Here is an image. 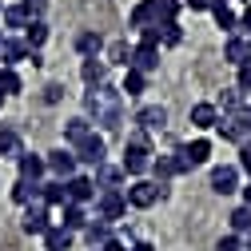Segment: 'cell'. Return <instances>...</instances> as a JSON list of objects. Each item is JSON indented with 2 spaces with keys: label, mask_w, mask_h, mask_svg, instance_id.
Segmentation results:
<instances>
[{
  "label": "cell",
  "mask_w": 251,
  "mask_h": 251,
  "mask_svg": "<svg viewBox=\"0 0 251 251\" xmlns=\"http://www.w3.org/2000/svg\"><path fill=\"white\" fill-rule=\"evenodd\" d=\"M160 40H164V24H148V28H140L136 48H160Z\"/></svg>",
  "instance_id": "f35d334b"
},
{
  "label": "cell",
  "mask_w": 251,
  "mask_h": 251,
  "mask_svg": "<svg viewBox=\"0 0 251 251\" xmlns=\"http://www.w3.org/2000/svg\"><path fill=\"white\" fill-rule=\"evenodd\" d=\"M96 251H132V247H128V243H124V239H116V235H112V239H108L104 247H96Z\"/></svg>",
  "instance_id": "c3c4849f"
},
{
  "label": "cell",
  "mask_w": 251,
  "mask_h": 251,
  "mask_svg": "<svg viewBox=\"0 0 251 251\" xmlns=\"http://www.w3.org/2000/svg\"><path fill=\"white\" fill-rule=\"evenodd\" d=\"M92 179H96L100 192H124V187H120V183H124V172H120L116 164H108V160H104L96 172H92Z\"/></svg>",
  "instance_id": "44dd1931"
},
{
  "label": "cell",
  "mask_w": 251,
  "mask_h": 251,
  "mask_svg": "<svg viewBox=\"0 0 251 251\" xmlns=\"http://www.w3.org/2000/svg\"><path fill=\"white\" fill-rule=\"evenodd\" d=\"M132 52H136V44H128L124 36L104 44V60H108V64H120V68H128V64H132Z\"/></svg>",
  "instance_id": "cb8c5ba5"
},
{
  "label": "cell",
  "mask_w": 251,
  "mask_h": 251,
  "mask_svg": "<svg viewBox=\"0 0 251 251\" xmlns=\"http://www.w3.org/2000/svg\"><path fill=\"white\" fill-rule=\"evenodd\" d=\"M192 172V164H187V155L176 148V151H168V155H155L151 160V168H148V179H155V183H168V179H176V176H187Z\"/></svg>",
  "instance_id": "3957f363"
},
{
  "label": "cell",
  "mask_w": 251,
  "mask_h": 251,
  "mask_svg": "<svg viewBox=\"0 0 251 251\" xmlns=\"http://www.w3.org/2000/svg\"><path fill=\"white\" fill-rule=\"evenodd\" d=\"M72 151H76V164H80V168H92V172H96V168L108 160V140H104L100 132H88Z\"/></svg>",
  "instance_id": "277c9868"
},
{
  "label": "cell",
  "mask_w": 251,
  "mask_h": 251,
  "mask_svg": "<svg viewBox=\"0 0 251 251\" xmlns=\"http://www.w3.org/2000/svg\"><path fill=\"white\" fill-rule=\"evenodd\" d=\"M16 179H28V183H44L48 179V164H44V155L40 151H20L16 155Z\"/></svg>",
  "instance_id": "30bf717a"
},
{
  "label": "cell",
  "mask_w": 251,
  "mask_h": 251,
  "mask_svg": "<svg viewBox=\"0 0 251 251\" xmlns=\"http://www.w3.org/2000/svg\"><path fill=\"white\" fill-rule=\"evenodd\" d=\"M132 251H155V247H151L148 239H140V243H132Z\"/></svg>",
  "instance_id": "816d5d0a"
},
{
  "label": "cell",
  "mask_w": 251,
  "mask_h": 251,
  "mask_svg": "<svg viewBox=\"0 0 251 251\" xmlns=\"http://www.w3.org/2000/svg\"><path fill=\"white\" fill-rule=\"evenodd\" d=\"M28 28V12L20 4H4V12H0V32L4 36H20Z\"/></svg>",
  "instance_id": "e0dca14e"
},
{
  "label": "cell",
  "mask_w": 251,
  "mask_h": 251,
  "mask_svg": "<svg viewBox=\"0 0 251 251\" xmlns=\"http://www.w3.org/2000/svg\"><path fill=\"white\" fill-rule=\"evenodd\" d=\"M24 92V80L16 68H0V96H20Z\"/></svg>",
  "instance_id": "d590c367"
},
{
  "label": "cell",
  "mask_w": 251,
  "mask_h": 251,
  "mask_svg": "<svg viewBox=\"0 0 251 251\" xmlns=\"http://www.w3.org/2000/svg\"><path fill=\"white\" fill-rule=\"evenodd\" d=\"M84 116L104 132H120V124H124V92L108 88V84L88 88L84 92Z\"/></svg>",
  "instance_id": "6da1fadb"
},
{
  "label": "cell",
  "mask_w": 251,
  "mask_h": 251,
  "mask_svg": "<svg viewBox=\"0 0 251 251\" xmlns=\"http://www.w3.org/2000/svg\"><path fill=\"white\" fill-rule=\"evenodd\" d=\"M136 128L140 132H164L168 128V108L164 104H144V108H136Z\"/></svg>",
  "instance_id": "4fadbf2b"
},
{
  "label": "cell",
  "mask_w": 251,
  "mask_h": 251,
  "mask_svg": "<svg viewBox=\"0 0 251 251\" xmlns=\"http://www.w3.org/2000/svg\"><path fill=\"white\" fill-rule=\"evenodd\" d=\"M183 44V28H179V20L176 24H164V40H160V48H179Z\"/></svg>",
  "instance_id": "ab89813d"
},
{
  "label": "cell",
  "mask_w": 251,
  "mask_h": 251,
  "mask_svg": "<svg viewBox=\"0 0 251 251\" xmlns=\"http://www.w3.org/2000/svg\"><path fill=\"white\" fill-rule=\"evenodd\" d=\"M243 251H251V231H247V235H243Z\"/></svg>",
  "instance_id": "f5cc1de1"
},
{
  "label": "cell",
  "mask_w": 251,
  "mask_h": 251,
  "mask_svg": "<svg viewBox=\"0 0 251 251\" xmlns=\"http://www.w3.org/2000/svg\"><path fill=\"white\" fill-rule=\"evenodd\" d=\"M40 239H44V251H68V247L76 243V235H72L68 227H60V224H52Z\"/></svg>",
  "instance_id": "484cf974"
},
{
  "label": "cell",
  "mask_w": 251,
  "mask_h": 251,
  "mask_svg": "<svg viewBox=\"0 0 251 251\" xmlns=\"http://www.w3.org/2000/svg\"><path fill=\"white\" fill-rule=\"evenodd\" d=\"M20 8L28 12V20H44V0H20Z\"/></svg>",
  "instance_id": "7bdbcfd3"
},
{
  "label": "cell",
  "mask_w": 251,
  "mask_h": 251,
  "mask_svg": "<svg viewBox=\"0 0 251 251\" xmlns=\"http://www.w3.org/2000/svg\"><path fill=\"white\" fill-rule=\"evenodd\" d=\"M219 112H239L243 104H247V96H243V92L239 88H224V92H219V100H211Z\"/></svg>",
  "instance_id": "836d02e7"
},
{
  "label": "cell",
  "mask_w": 251,
  "mask_h": 251,
  "mask_svg": "<svg viewBox=\"0 0 251 251\" xmlns=\"http://www.w3.org/2000/svg\"><path fill=\"white\" fill-rule=\"evenodd\" d=\"M112 235H116V231H112L108 224H100V219H92V224L84 227V243H88L92 251H96V247H104V243H108Z\"/></svg>",
  "instance_id": "d6a6232c"
},
{
  "label": "cell",
  "mask_w": 251,
  "mask_h": 251,
  "mask_svg": "<svg viewBox=\"0 0 251 251\" xmlns=\"http://www.w3.org/2000/svg\"><path fill=\"white\" fill-rule=\"evenodd\" d=\"M239 4H247V0H239Z\"/></svg>",
  "instance_id": "11a10c76"
},
{
  "label": "cell",
  "mask_w": 251,
  "mask_h": 251,
  "mask_svg": "<svg viewBox=\"0 0 251 251\" xmlns=\"http://www.w3.org/2000/svg\"><path fill=\"white\" fill-rule=\"evenodd\" d=\"M235 168L251 176V140H243V144H239V164H235Z\"/></svg>",
  "instance_id": "ee69618b"
},
{
  "label": "cell",
  "mask_w": 251,
  "mask_h": 251,
  "mask_svg": "<svg viewBox=\"0 0 251 251\" xmlns=\"http://www.w3.org/2000/svg\"><path fill=\"white\" fill-rule=\"evenodd\" d=\"M187 124H192L196 132H215V124H219V108L211 100H200L192 104V112H187Z\"/></svg>",
  "instance_id": "5bb4252c"
},
{
  "label": "cell",
  "mask_w": 251,
  "mask_h": 251,
  "mask_svg": "<svg viewBox=\"0 0 251 251\" xmlns=\"http://www.w3.org/2000/svg\"><path fill=\"white\" fill-rule=\"evenodd\" d=\"M227 224H231V235H247V231H251V207H247V203L231 207V215H227Z\"/></svg>",
  "instance_id": "e575fe53"
},
{
  "label": "cell",
  "mask_w": 251,
  "mask_h": 251,
  "mask_svg": "<svg viewBox=\"0 0 251 251\" xmlns=\"http://www.w3.org/2000/svg\"><path fill=\"white\" fill-rule=\"evenodd\" d=\"M0 40H4V32H0Z\"/></svg>",
  "instance_id": "6f0895ef"
},
{
  "label": "cell",
  "mask_w": 251,
  "mask_h": 251,
  "mask_svg": "<svg viewBox=\"0 0 251 251\" xmlns=\"http://www.w3.org/2000/svg\"><path fill=\"white\" fill-rule=\"evenodd\" d=\"M40 203H44V207H64V203H68L64 179H44V183H40Z\"/></svg>",
  "instance_id": "83f0119b"
},
{
  "label": "cell",
  "mask_w": 251,
  "mask_h": 251,
  "mask_svg": "<svg viewBox=\"0 0 251 251\" xmlns=\"http://www.w3.org/2000/svg\"><path fill=\"white\" fill-rule=\"evenodd\" d=\"M48 36H52V32H48V24H44V20H28V28L20 32V40L28 44V52H40V48L48 44Z\"/></svg>",
  "instance_id": "d4e9b609"
},
{
  "label": "cell",
  "mask_w": 251,
  "mask_h": 251,
  "mask_svg": "<svg viewBox=\"0 0 251 251\" xmlns=\"http://www.w3.org/2000/svg\"><path fill=\"white\" fill-rule=\"evenodd\" d=\"M235 88L243 92V96H251V60L235 68Z\"/></svg>",
  "instance_id": "60d3db41"
},
{
  "label": "cell",
  "mask_w": 251,
  "mask_h": 251,
  "mask_svg": "<svg viewBox=\"0 0 251 251\" xmlns=\"http://www.w3.org/2000/svg\"><path fill=\"white\" fill-rule=\"evenodd\" d=\"M96 219L108 227H116L120 219H128V200H124V192H100L96 196Z\"/></svg>",
  "instance_id": "5b68a950"
},
{
  "label": "cell",
  "mask_w": 251,
  "mask_h": 251,
  "mask_svg": "<svg viewBox=\"0 0 251 251\" xmlns=\"http://www.w3.org/2000/svg\"><path fill=\"white\" fill-rule=\"evenodd\" d=\"M239 116H243V124H247V132H251V100H247V104L239 108Z\"/></svg>",
  "instance_id": "681fc988"
},
{
  "label": "cell",
  "mask_w": 251,
  "mask_h": 251,
  "mask_svg": "<svg viewBox=\"0 0 251 251\" xmlns=\"http://www.w3.org/2000/svg\"><path fill=\"white\" fill-rule=\"evenodd\" d=\"M60 96H64V88H60V84H48L44 88V104H56Z\"/></svg>",
  "instance_id": "7dc6e473"
},
{
  "label": "cell",
  "mask_w": 251,
  "mask_h": 251,
  "mask_svg": "<svg viewBox=\"0 0 251 251\" xmlns=\"http://www.w3.org/2000/svg\"><path fill=\"white\" fill-rule=\"evenodd\" d=\"M215 251H243V235H231V231L219 235L215 239Z\"/></svg>",
  "instance_id": "b9f144b4"
},
{
  "label": "cell",
  "mask_w": 251,
  "mask_h": 251,
  "mask_svg": "<svg viewBox=\"0 0 251 251\" xmlns=\"http://www.w3.org/2000/svg\"><path fill=\"white\" fill-rule=\"evenodd\" d=\"M4 100H8V96H0V112H4Z\"/></svg>",
  "instance_id": "db71d44e"
},
{
  "label": "cell",
  "mask_w": 251,
  "mask_h": 251,
  "mask_svg": "<svg viewBox=\"0 0 251 251\" xmlns=\"http://www.w3.org/2000/svg\"><path fill=\"white\" fill-rule=\"evenodd\" d=\"M88 224H92V219H88V207L84 203H64V207H60V227H68L72 235L84 231Z\"/></svg>",
  "instance_id": "d6986e66"
},
{
  "label": "cell",
  "mask_w": 251,
  "mask_h": 251,
  "mask_svg": "<svg viewBox=\"0 0 251 251\" xmlns=\"http://www.w3.org/2000/svg\"><path fill=\"white\" fill-rule=\"evenodd\" d=\"M0 12H4V4H0Z\"/></svg>",
  "instance_id": "9f6ffc18"
},
{
  "label": "cell",
  "mask_w": 251,
  "mask_h": 251,
  "mask_svg": "<svg viewBox=\"0 0 251 251\" xmlns=\"http://www.w3.org/2000/svg\"><path fill=\"white\" fill-rule=\"evenodd\" d=\"M120 92H124V100L144 96V92H148V76H144L140 68H124V84H120Z\"/></svg>",
  "instance_id": "4316f807"
},
{
  "label": "cell",
  "mask_w": 251,
  "mask_h": 251,
  "mask_svg": "<svg viewBox=\"0 0 251 251\" xmlns=\"http://www.w3.org/2000/svg\"><path fill=\"white\" fill-rule=\"evenodd\" d=\"M224 60H227L231 68L247 64V60H251V40H247V36H239V32H231V36L224 40Z\"/></svg>",
  "instance_id": "2e32d148"
},
{
  "label": "cell",
  "mask_w": 251,
  "mask_h": 251,
  "mask_svg": "<svg viewBox=\"0 0 251 251\" xmlns=\"http://www.w3.org/2000/svg\"><path fill=\"white\" fill-rule=\"evenodd\" d=\"M215 136L219 140H227V144H243V140H251V132H247V124H243V116L239 112H219V124H215Z\"/></svg>",
  "instance_id": "9c48e42d"
},
{
  "label": "cell",
  "mask_w": 251,
  "mask_h": 251,
  "mask_svg": "<svg viewBox=\"0 0 251 251\" xmlns=\"http://www.w3.org/2000/svg\"><path fill=\"white\" fill-rule=\"evenodd\" d=\"M20 151H24V148H20V136L8 128V124H0V155H12V160H16Z\"/></svg>",
  "instance_id": "74e56055"
},
{
  "label": "cell",
  "mask_w": 251,
  "mask_h": 251,
  "mask_svg": "<svg viewBox=\"0 0 251 251\" xmlns=\"http://www.w3.org/2000/svg\"><path fill=\"white\" fill-rule=\"evenodd\" d=\"M44 164H48V176H52V179H68V176H76V172H80V164H76V151H72L68 144L52 148V151L44 155Z\"/></svg>",
  "instance_id": "ba28073f"
},
{
  "label": "cell",
  "mask_w": 251,
  "mask_h": 251,
  "mask_svg": "<svg viewBox=\"0 0 251 251\" xmlns=\"http://www.w3.org/2000/svg\"><path fill=\"white\" fill-rule=\"evenodd\" d=\"M88 132H96L88 116H72V120H64V144H68V148H76V144H80Z\"/></svg>",
  "instance_id": "f1b7e54d"
},
{
  "label": "cell",
  "mask_w": 251,
  "mask_h": 251,
  "mask_svg": "<svg viewBox=\"0 0 251 251\" xmlns=\"http://www.w3.org/2000/svg\"><path fill=\"white\" fill-rule=\"evenodd\" d=\"M183 12V0H155V16H160V24H176Z\"/></svg>",
  "instance_id": "8d00e7d4"
},
{
  "label": "cell",
  "mask_w": 251,
  "mask_h": 251,
  "mask_svg": "<svg viewBox=\"0 0 251 251\" xmlns=\"http://www.w3.org/2000/svg\"><path fill=\"white\" fill-rule=\"evenodd\" d=\"M148 24H160V16H155V0H136V8L128 12V28H148Z\"/></svg>",
  "instance_id": "603a6c76"
},
{
  "label": "cell",
  "mask_w": 251,
  "mask_h": 251,
  "mask_svg": "<svg viewBox=\"0 0 251 251\" xmlns=\"http://www.w3.org/2000/svg\"><path fill=\"white\" fill-rule=\"evenodd\" d=\"M211 20H215V28H219L224 36L239 32V12H235V8H227V0H219V4H211Z\"/></svg>",
  "instance_id": "7402d4cb"
},
{
  "label": "cell",
  "mask_w": 251,
  "mask_h": 251,
  "mask_svg": "<svg viewBox=\"0 0 251 251\" xmlns=\"http://www.w3.org/2000/svg\"><path fill=\"white\" fill-rule=\"evenodd\" d=\"M8 196H12V203H16V207H28V203H36V200H40V183L16 179V183L8 187Z\"/></svg>",
  "instance_id": "4dcf8cb0"
},
{
  "label": "cell",
  "mask_w": 251,
  "mask_h": 251,
  "mask_svg": "<svg viewBox=\"0 0 251 251\" xmlns=\"http://www.w3.org/2000/svg\"><path fill=\"white\" fill-rule=\"evenodd\" d=\"M239 36H247V40H251V8H243V12H239Z\"/></svg>",
  "instance_id": "f6af8a7d"
},
{
  "label": "cell",
  "mask_w": 251,
  "mask_h": 251,
  "mask_svg": "<svg viewBox=\"0 0 251 251\" xmlns=\"http://www.w3.org/2000/svg\"><path fill=\"white\" fill-rule=\"evenodd\" d=\"M64 192H68V203H96V196H100V187H96V179H92V172H76V176H68L64 179Z\"/></svg>",
  "instance_id": "52a82bcc"
},
{
  "label": "cell",
  "mask_w": 251,
  "mask_h": 251,
  "mask_svg": "<svg viewBox=\"0 0 251 251\" xmlns=\"http://www.w3.org/2000/svg\"><path fill=\"white\" fill-rule=\"evenodd\" d=\"M215 0H183V8H192V12H211Z\"/></svg>",
  "instance_id": "bcb514c9"
},
{
  "label": "cell",
  "mask_w": 251,
  "mask_h": 251,
  "mask_svg": "<svg viewBox=\"0 0 251 251\" xmlns=\"http://www.w3.org/2000/svg\"><path fill=\"white\" fill-rule=\"evenodd\" d=\"M24 60H28V44L20 36H4L0 40V68H16V64H24Z\"/></svg>",
  "instance_id": "9a60e30c"
},
{
  "label": "cell",
  "mask_w": 251,
  "mask_h": 251,
  "mask_svg": "<svg viewBox=\"0 0 251 251\" xmlns=\"http://www.w3.org/2000/svg\"><path fill=\"white\" fill-rule=\"evenodd\" d=\"M76 52H80V60H92V56H104V36L100 32H80L76 36Z\"/></svg>",
  "instance_id": "f546056e"
},
{
  "label": "cell",
  "mask_w": 251,
  "mask_h": 251,
  "mask_svg": "<svg viewBox=\"0 0 251 251\" xmlns=\"http://www.w3.org/2000/svg\"><path fill=\"white\" fill-rule=\"evenodd\" d=\"M80 80H84L88 88H100V84H108V60H104V56H92V60H84V64H80Z\"/></svg>",
  "instance_id": "ac0fdd59"
},
{
  "label": "cell",
  "mask_w": 251,
  "mask_h": 251,
  "mask_svg": "<svg viewBox=\"0 0 251 251\" xmlns=\"http://www.w3.org/2000/svg\"><path fill=\"white\" fill-rule=\"evenodd\" d=\"M155 160V151H151V140L148 132H132L128 140H124V155H120V172L128 176V179H144L148 168Z\"/></svg>",
  "instance_id": "7a4b0ae2"
},
{
  "label": "cell",
  "mask_w": 251,
  "mask_h": 251,
  "mask_svg": "<svg viewBox=\"0 0 251 251\" xmlns=\"http://www.w3.org/2000/svg\"><path fill=\"white\" fill-rule=\"evenodd\" d=\"M207 183H211L215 196H235L239 192V168L235 164H215L211 176H207Z\"/></svg>",
  "instance_id": "8fae6325"
},
{
  "label": "cell",
  "mask_w": 251,
  "mask_h": 251,
  "mask_svg": "<svg viewBox=\"0 0 251 251\" xmlns=\"http://www.w3.org/2000/svg\"><path fill=\"white\" fill-rule=\"evenodd\" d=\"M179 151L187 155V164H192V168H203V164H211V140H207V136H196V140H187Z\"/></svg>",
  "instance_id": "ffe728a7"
},
{
  "label": "cell",
  "mask_w": 251,
  "mask_h": 251,
  "mask_svg": "<svg viewBox=\"0 0 251 251\" xmlns=\"http://www.w3.org/2000/svg\"><path fill=\"white\" fill-rule=\"evenodd\" d=\"M124 200H128V207H136V211H148L155 200H160V183L155 179H132L128 187H124Z\"/></svg>",
  "instance_id": "8992f818"
},
{
  "label": "cell",
  "mask_w": 251,
  "mask_h": 251,
  "mask_svg": "<svg viewBox=\"0 0 251 251\" xmlns=\"http://www.w3.org/2000/svg\"><path fill=\"white\" fill-rule=\"evenodd\" d=\"M20 227H24V235H44V231L52 227V207H44L40 200L28 203V207H24V219H20Z\"/></svg>",
  "instance_id": "7c38bea8"
},
{
  "label": "cell",
  "mask_w": 251,
  "mask_h": 251,
  "mask_svg": "<svg viewBox=\"0 0 251 251\" xmlns=\"http://www.w3.org/2000/svg\"><path fill=\"white\" fill-rule=\"evenodd\" d=\"M239 196H243V203H247V207H251V179H247V183H243V187H239Z\"/></svg>",
  "instance_id": "f907efd6"
},
{
  "label": "cell",
  "mask_w": 251,
  "mask_h": 251,
  "mask_svg": "<svg viewBox=\"0 0 251 251\" xmlns=\"http://www.w3.org/2000/svg\"><path fill=\"white\" fill-rule=\"evenodd\" d=\"M128 68H140L144 76H151L155 68H160V48H136L132 52V64Z\"/></svg>",
  "instance_id": "1f68e13d"
}]
</instances>
